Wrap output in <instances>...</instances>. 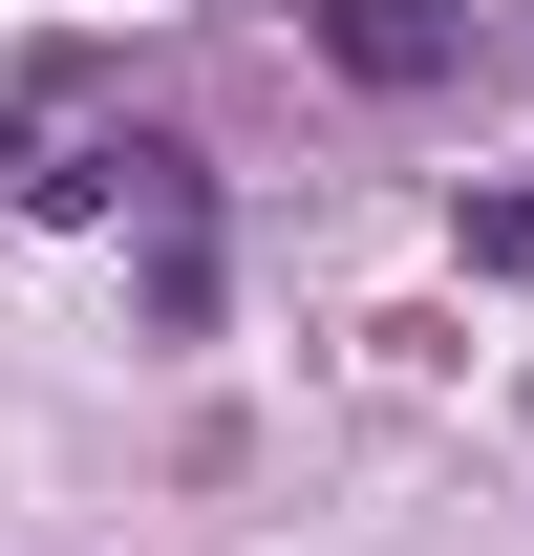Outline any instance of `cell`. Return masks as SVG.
<instances>
[{"instance_id": "2", "label": "cell", "mask_w": 534, "mask_h": 556, "mask_svg": "<svg viewBox=\"0 0 534 556\" xmlns=\"http://www.w3.org/2000/svg\"><path fill=\"white\" fill-rule=\"evenodd\" d=\"M449 236H470V278H534V193H470Z\"/></svg>"}, {"instance_id": "1", "label": "cell", "mask_w": 534, "mask_h": 556, "mask_svg": "<svg viewBox=\"0 0 534 556\" xmlns=\"http://www.w3.org/2000/svg\"><path fill=\"white\" fill-rule=\"evenodd\" d=\"M300 43L406 108V86H470V65H492V0H300Z\"/></svg>"}]
</instances>
